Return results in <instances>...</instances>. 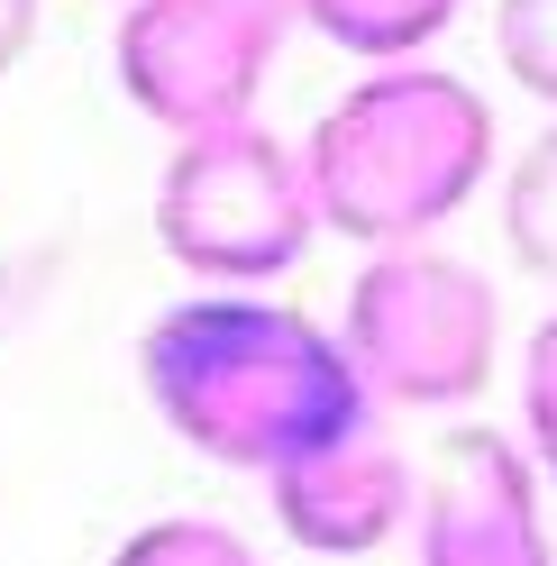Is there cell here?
<instances>
[{
  "label": "cell",
  "mask_w": 557,
  "mask_h": 566,
  "mask_svg": "<svg viewBox=\"0 0 557 566\" xmlns=\"http://www.w3.org/2000/svg\"><path fill=\"white\" fill-rule=\"evenodd\" d=\"M147 402L174 439L238 475H284L293 457L366 430L375 402L329 321L274 293H183L137 338Z\"/></svg>",
  "instance_id": "6da1fadb"
},
{
  "label": "cell",
  "mask_w": 557,
  "mask_h": 566,
  "mask_svg": "<svg viewBox=\"0 0 557 566\" xmlns=\"http://www.w3.org/2000/svg\"><path fill=\"white\" fill-rule=\"evenodd\" d=\"M302 184L320 229L375 247H421L494 184V101L439 55L366 64L302 137Z\"/></svg>",
  "instance_id": "7a4b0ae2"
},
{
  "label": "cell",
  "mask_w": 557,
  "mask_h": 566,
  "mask_svg": "<svg viewBox=\"0 0 557 566\" xmlns=\"http://www.w3.org/2000/svg\"><path fill=\"white\" fill-rule=\"evenodd\" d=\"M338 347L375 411H466L503 357V293L458 247H375L347 283Z\"/></svg>",
  "instance_id": "3957f363"
},
{
  "label": "cell",
  "mask_w": 557,
  "mask_h": 566,
  "mask_svg": "<svg viewBox=\"0 0 557 566\" xmlns=\"http://www.w3.org/2000/svg\"><path fill=\"white\" fill-rule=\"evenodd\" d=\"M311 238H320V210L302 184V147L274 137L265 119L165 147L156 247L192 274V293H265L311 256Z\"/></svg>",
  "instance_id": "277c9868"
},
{
  "label": "cell",
  "mask_w": 557,
  "mask_h": 566,
  "mask_svg": "<svg viewBox=\"0 0 557 566\" xmlns=\"http://www.w3.org/2000/svg\"><path fill=\"white\" fill-rule=\"evenodd\" d=\"M302 28V0H119L111 74L165 137L256 119V92L274 83Z\"/></svg>",
  "instance_id": "5b68a950"
},
{
  "label": "cell",
  "mask_w": 557,
  "mask_h": 566,
  "mask_svg": "<svg viewBox=\"0 0 557 566\" xmlns=\"http://www.w3.org/2000/svg\"><path fill=\"white\" fill-rule=\"evenodd\" d=\"M421 566H557L539 530V475L494 430H448L421 475Z\"/></svg>",
  "instance_id": "8992f818"
},
{
  "label": "cell",
  "mask_w": 557,
  "mask_h": 566,
  "mask_svg": "<svg viewBox=\"0 0 557 566\" xmlns=\"http://www.w3.org/2000/svg\"><path fill=\"white\" fill-rule=\"evenodd\" d=\"M265 503H274V530H284L293 548H311V557H375V548H393L411 530L421 475H411V457L366 420V430L293 457L284 475H265Z\"/></svg>",
  "instance_id": "52a82bcc"
},
{
  "label": "cell",
  "mask_w": 557,
  "mask_h": 566,
  "mask_svg": "<svg viewBox=\"0 0 557 566\" xmlns=\"http://www.w3.org/2000/svg\"><path fill=\"white\" fill-rule=\"evenodd\" d=\"M458 19H466V0H302V28H320L357 64H411Z\"/></svg>",
  "instance_id": "ba28073f"
},
{
  "label": "cell",
  "mask_w": 557,
  "mask_h": 566,
  "mask_svg": "<svg viewBox=\"0 0 557 566\" xmlns=\"http://www.w3.org/2000/svg\"><path fill=\"white\" fill-rule=\"evenodd\" d=\"M503 247H512V265L557 283V119L503 165Z\"/></svg>",
  "instance_id": "9c48e42d"
},
{
  "label": "cell",
  "mask_w": 557,
  "mask_h": 566,
  "mask_svg": "<svg viewBox=\"0 0 557 566\" xmlns=\"http://www.w3.org/2000/svg\"><path fill=\"white\" fill-rule=\"evenodd\" d=\"M111 566H265V557L238 539L229 521H211V512H165L147 530H128V539L111 548Z\"/></svg>",
  "instance_id": "30bf717a"
},
{
  "label": "cell",
  "mask_w": 557,
  "mask_h": 566,
  "mask_svg": "<svg viewBox=\"0 0 557 566\" xmlns=\"http://www.w3.org/2000/svg\"><path fill=\"white\" fill-rule=\"evenodd\" d=\"M494 55L530 101L557 111V0H494Z\"/></svg>",
  "instance_id": "8fae6325"
},
{
  "label": "cell",
  "mask_w": 557,
  "mask_h": 566,
  "mask_svg": "<svg viewBox=\"0 0 557 566\" xmlns=\"http://www.w3.org/2000/svg\"><path fill=\"white\" fill-rule=\"evenodd\" d=\"M521 457L539 484H557V311L521 338Z\"/></svg>",
  "instance_id": "7c38bea8"
},
{
  "label": "cell",
  "mask_w": 557,
  "mask_h": 566,
  "mask_svg": "<svg viewBox=\"0 0 557 566\" xmlns=\"http://www.w3.org/2000/svg\"><path fill=\"white\" fill-rule=\"evenodd\" d=\"M46 283H55V256H46V247H38V256H0V338H19L28 321H38Z\"/></svg>",
  "instance_id": "4fadbf2b"
},
{
  "label": "cell",
  "mask_w": 557,
  "mask_h": 566,
  "mask_svg": "<svg viewBox=\"0 0 557 566\" xmlns=\"http://www.w3.org/2000/svg\"><path fill=\"white\" fill-rule=\"evenodd\" d=\"M28 38H38V0H0V74L28 55Z\"/></svg>",
  "instance_id": "5bb4252c"
}]
</instances>
